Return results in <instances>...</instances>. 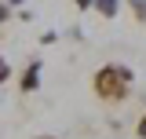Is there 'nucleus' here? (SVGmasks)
Here are the masks:
<instances>
[{
    "label": "nucleus",
    "mask_w": 146,
    "mask_h": 139,
    "mask_svg": "<svg viewBox=\"0 0 146 139\" xmlns=\"http://www.w3.org/2000/svg\"><path fill=\"white\" fill-rule=\"evenodd\" d=\"M131 84H135V70L124 66V62H106L91 73V92L102 106H121L128 103L131 95Z\"/></svg>",
    "instance_id": "obj_1"
},
{
    "label": "nucleus",
    "mask_w": 146,
    "mask_h": 139,
    "mask_svg": "<svg viewBox=\"0 0 146 139\" xmlns=\"http://www.w3.org/2000/svg\"><path fill=\"white\" fill-rule=\"evenodd\" d=\"M40 59H29L26 66H22V77H18V92L22 95H36L40 92Z\"/></svg>",
    "instance_id": "obj_2"
},
{
    "label": "nucleus",
    "mask_w": 146,
    "mask_h": 139,
    "mask_svg": "<svg viewBox=\"0 0 146 139\" xmlns=\"http://www.w3.org/2000/svg\"><path fill=\"white\" fill-rule=\"evenodd\" d=\"M91 11H99L102 18H117V15H121V0H95Z\"/></svg>",
    "instance_id": "obj_3"
},
{
    "label": "nucleus",
    "mask_w": 146,
    "mask_h": 139,
    "mask_svg": "<svg viewBox=\"0 0 146 139\" xmlns=\"http://www.w3.org/2000/svg\"><path fill=\"white\" fill-rule=\"evenodd\" d=\"M128 11L139 26H146V0H128Z\"/></svg>",
    "instance_id": "obj_4"
},
{
    "label": "nucleus",
    "mask_w": 146,
    "mask_h": 139,
    "mask_svg": "<svg viewBox=\"0 0 146 139\" xmlns=\"http://www.w3.org/2000/svg\"><path fill=\"white\" fill-rule=\"evenodd\" d=\"M7 81H11V62H7V59L0 55V88L7 84Z\"/></svg>",
    "instance_id": "obj_5"
},
{
    "label": "nucleus",
    "mask_w": 146,
    "mask_h": 139,
    "mask_svg": "<svg viewBox=\"0 0 146 139\" xmlns=\"http://www.w3.org/2000/svg\"><path fill=\"white\" fill-rule=\"evenodd\" d=\"M11 18H15V11H11V7H7V4H4V0H0V26H7V22H11Z\"/></svg>",
    "instance_id": "obj_6"
},
{
    "label": "nucleus",
    "mask_w": 146,
    "mask_h": 139,
    "mask_svg": "<svg viewBox=\"0 0 146 139\" xmlns=\"http://www.w3.org/2000/svg\"><path fill=\"white\" fill-rule=\"evenodd\" d=\"M135 136H139V139H146V110L139 114V121H135Z\"/></svg>",
    "instance_id": "obj_7"
},
{
    "label": "nucleus",
    "mask_w": 146,
    "mask_h": 139,
    "mask_svg": "<svg viewBox=\"0 0 146 139\" xmlns=\"http://www.w3.org/2000/svg\"><path fill=\"white\" fill-rule=\"evenodd\" d=\"M91 4H95V0H73V7H77V11H91Z\"/></svg>",
    "instance_id": "obj_8"
},
{
    "label": "nucleus",
    "mask_w": 146,
    "mask_h": 139,
    "mask_svg": "<svg viewBox=\"0 0 146 139\" xmlns=\"http://www.w3.org/2000/svg\"><path fill=\"white\" fill-rule=\"evenodd\" d=\"M4 4H7V7H22L26 0H4Z\"/></svg>",
    "instance_id": "obj_9"
},
{
    "label": "nucleus",
    "mask_w": 146,
    "mask_h": 139,
    "mask_svg": "<svg viewBox=\"0 0 146 139\" xmlns=\"http://www.w3.org/2000/svg\"><path fill=\"white\" fill-rule=\"evenodd\" d=\"M33 139H58V136H51V132H40V136H33Z\"/></svg>",
    "instance_id": "obj_10"
}]
</instances>
